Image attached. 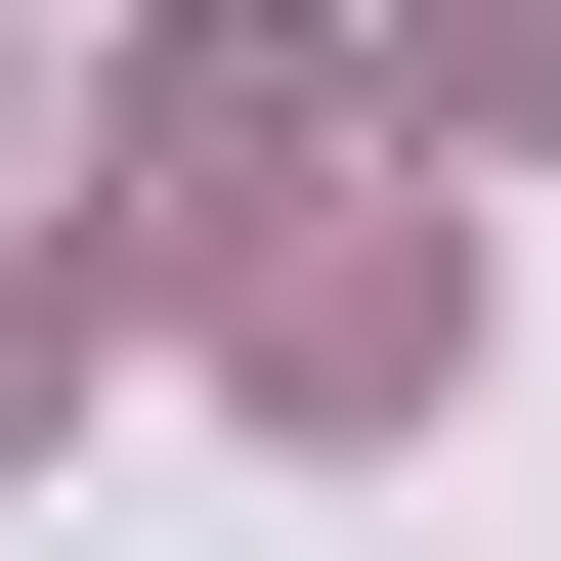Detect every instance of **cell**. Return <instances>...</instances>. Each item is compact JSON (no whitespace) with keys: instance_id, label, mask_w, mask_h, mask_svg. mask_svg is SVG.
Returning <instances> with one entry per match:
<instances>
[{"instance_id":"6da1fadb","label":"cell","mask_w":561,"mask_h":561,"mask_svg":"<svg viewBox=\"0 0 561 561\" xmlns=\"http://www.w3.org/2000/svg\"><path fill=\"white\" fill-rule=\"evenodd\" d=\"M476 389V260H260V432H432Z\"/></svg>"},{"instance_id":"7a4b0ae2","label":"cell","mask_w":561,"mask_h":561,"mask_svg":"<svg viewBox=\"0 0 561 561\" xmlns=\"http://www.w3.org/2000/svg\"><path fill=\"white\" fill-rule=\"evenodd\" d=\"M432 130H561V0H432Z\"/></svg>"},{"instance_id":"3957f363","label":"cell","mask_w":561,"mask_h":561,"mask_svg":"<svg viewBox=\"0 0 561 561\" xmlns=\"http://www.w3.org/2000/svg\"><path fill=\"white\" fill-rule=\"evenodd\" d=\"M44 389H87V260H0V432H44Z\"/></svg>"}]
</instances>
